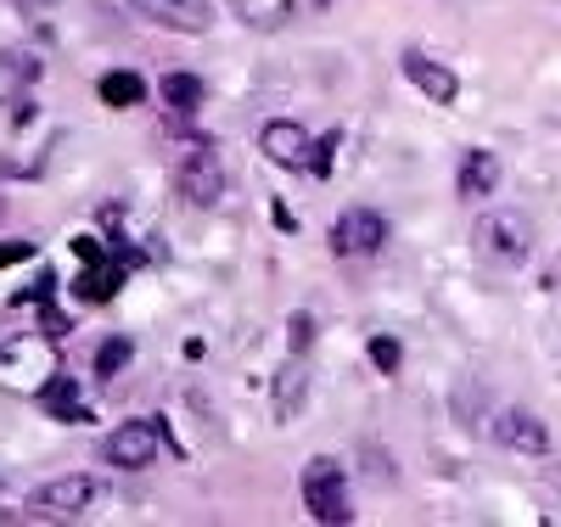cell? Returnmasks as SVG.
Segmentation results:
<instances>
[{"mask_svg": "<svg viewBox=\"0 0 561 527\" xmlns=\"http://www.w3.org/2000/svg\"><path fill=\"white\" fill-rule=\"evenodd\" d=\"M298 494H304V511H309L314 522H325V527L354 522V511H348V471H343L332 455H314V460L304 466Z\"/></svg>", "mask_w": 561, "mask_h": 527, "instance_id": "obj_1", "label": "cell"}, {"mask_svg": "<svg viewBox=\"0 0 561 527\" xmlns=\"http://www.w3.org/2000/svg\"><path fill=\"white\" fill-rule=\"evenodd\" d=\"M174 191H180L192 208H214V203L225 197V163H219L214 140H203V135L185 140V152H180V163H174Z\"/></svg>", "mask_w": 561, "mask_h": 527, "instance_id": "obj_2", "label": "cell"}, {"mask_svg": "<svg viewBox=\"0 0 561 527\" xmlns=\"http://www.w3.org/2000/svg\"><path fill=\"white\" fill-rule=\"evenodd\" d=\"M51 376H57V337H18L0 348V388L34 399Z\"/></svg>", "mask_w": 561, "mask_h": 527, "instance_id": "obj_3", "label": "cell"}, {"mask_svg": "<svg viewBox=\"0 0 561 527\" xmlns=\"http://www.w3.org/2000/svg\"><path fill=\"white\" fill-rule=\"evenodd\" d=\"M158 421L163 415H140V421L113 426V433L102 438V460L118 466V471H147L158 460V449H163V426Z\"/></svg>", "mask_w": 561, "mask_h": 527, "instance_id": "obj_4", "label": "cell"}, {"mask_svg": "<svg viewBox=\"0 0 561 527\" xmlns=\"http://www.w3.org/2000/svg\"><path fill=\"white\" fill-rule=\"evenodd\" d=\"M96 494H102L96 477L68 471V477H51V483L28 500V516L34 522H73V516H84L90 505H96Z\"/></svg>", "mask_w": 561, "mask_h": 527, "instance_id": "obj_5", "label": "cell"}, {"mask_svg": "<svg viewBox=\"0 0 561 527\" xmlns=\"http://www.w3.org/2000/svg\"><path fill=\"white\" fill-rule=\"evenodd\" d=\"M472 242H478V253L494 259V264H523V259L534 253V230H528L523 214H483L478 230H472Z\"/></svg>", "mask_w": 561, "mask_h": 527, "instance_id": "obj_6", "label": "cell"}, {"mask_svg": "<svg viewBox=\"0 0 561 527\" xmlns=\"http://www.w3.org/2000/svg\"><path fill=\"white\" fill-rule=\"evenodd\" d=\"M388 242V219L377 208H348L332 219V253L337 259H370Z\"/></svg>", "mask_w": 561, "mask_h": 527, "instance_id": "obj_7", "label": "cell"}, {"mask_svg": "<svg viewBox=\"0 0 561 527\" xmlns=\"http://www.w3.org/2000/svg\"><path fill=\"white\" fill-rule=\"evenodd\" d=\"M399 68H404V79L427 95L433 107H455V95H460V79H455V68L449 62H438V57H427L421 45H410V51L399 57Z\"/></svg>", "mask_w": 561, "mask_h": 527, "instance_id": "obj_8", "label": "cell"}, {"mask_svg": "<svg viewBox=\"0 0 561 527\" xmlns=\"http://www.w3.org/2000/svg\"><path fill=\"white\" fill-rule=\"evenodd\" d=\"M124 280H129V259H118V253H102V259L79 264V275H73V286H68V293H73L79 303H113Z\"/></svg>", "mask_w": 561, "mask_h": 527, "instance_id": "obj_9", "label": "cell"}, {"mask_svg": "<svg viewBox=\"0 0 561 527\" xmlns=\"http://www.w3.org/2000/svg\"><path fill=\"white\" fill-rule=\"evenodd\" d=\"M140 18H152L158 28H174V34H208L214 23V7L208 0H129Z\"/></svg>", "mask_w": 561, "mask_h": 527, "instance_id": "obj_10", "label": "cell"}, {"mask_svg": "<svg viewBox=\"0 0 561 527\" xmlns=\"http://www.w3.org/2000/svg\"><path fill=\"white\" fill-rule=\"evenodd\" d=\"M259 147H264V158H270L275 169H293V174L309 169V135H304V124H293V118H270V124L259 129Z\"/></svg>", "mask_w": 561, "mask_h": 527, "instance_id": "obj_11", "label": "cell"}, {"mask_svg": "<svg viewBox=\"0 0 561 527\" xmlns=\"http://www.w3.org/2000/svg\"><path fill=\"white\" fill-rule=\"evenodd\" d=\"M45 79V62L39 51H23V45H12V51H0V107H18L28 102V90Z\"/></svg>", "mask_w": 561, "mask_h": 527, "instance_id": "obj_12", "label": "cell"}, {"mask_svg": "<svg viewBox=\"0 0 561 527\" xmlns=\"http://www.w3.org/2000/svg\"><path fill=\"white\" fill-rule=\"evenodd\" d=\"M455 191H460L466 203H483V197H494V191H500V158H494V152H483V147H466V152H460Z\"/></svg>", "mask_w": 561, "mask_h": 527, "instance_id": "obj_13", "label": "cell"}, {"mask_svg": "<svg viewBox=\"0 0 561 527\" xmlns=\"http://www.w3.org/2000/svg\"><path fill=\"white\" fill-rule=\"evenodd\" d=\"M494 438L511 449V455H545L550 449V433H545V421L528 415V410H505L494 421Z\"/></svg>", "mask_w": 561, "mask_h": 527, "instance_id": "obj_14", "label": "cell"}, {"mask_svg": "<svg viewBox=\"0 0 561 527\" xmlns=\"http://www.w3.org/2000/svg\"><path fill=\"white\" fill-rule=\"evenodd\" d=\"M34 404L51 415V421H68V426H73V421H90V404H84V393H79V376H62V370L34 393Z\"/></svg>", "mask_w": 561, "mask_h": 527, "instance_id": "obj_15", "label": "cell"}, {"mask_svg": "<svg viewBox=\"0 0 561 527\" xmlns=\"http://www.w3.org/2000/svg\"><path fill=\"white\" fill-rule=\"evenodd\" d=\"M158 95H163L169 118H174V124H185V118H197V107L208 102V84H203L197 73H163Z\"/></svg>", "mask_w": 561, "mask_h": 527, "instance_id": "obj_16", "label": "cell"}, {"mask_svg": "<svg viewBox=\"0 0 561 527\" xmlns=\"http://www.w3.org/2000/svg\"><path fill=\"white\" fill-rule=\"evenodd\" d=\"M225 7L237 12L248 28L275 34V28H287V23H293V7H298V0H225Z\"/></svg>", "mask_w": 561, "mask_h": 527, "instance_id": "obj_17", "label": "cell"}, {"mask_svg": "<svg viewBox=\"0 0 561 527\" xmlns=\"http://www.w3.org/2000/svg\"><path fill=\"white\" fill-rule=\"evenodd\" d=\"M96 95H102V107H140L147 102V79L140 73H129V68H113V73H102L96 79Z\"/></svg>", "mask_w": 561, "mask_h": 527, "instance_id": "obj_18", "label": "cell"}, {"mask_svg": "<svg viewBox=\"0 0 561 527\" xmlns=\"http://www.w3.org/2000/svg\"><path fill=\"white\" fill-rule=\"evenodd\" d=\"M304 404H309V376L298 370V354H293V365L275 376V421H293Z\"/></svg>", "mask_w": 561, "mask_h": 527, "instance_id": "obj_19", "label": "cell"}, {"mask_svg": "<svg viewBox=\"0 0 561 527\" xmlns=\"http://www.w3.org/2000/svg\"><path fill=\"white\" fill-rule=\"evenodd\" d=\"M129 359H135V343L124 337V331H113V337L96 348V381H113V376H118Z\"/></svg>", "mask_w": 561, "mask_h": 527, "instance_id": "obj_20", "label": "cell"}, {"mask_svg": "<svg viewBox=\"0 0 561 527\" xmlns=\"http://www.w3.org/2000/svg\"><path fill=\"white\" fill-rule=\"evenodd\" d=\"M337 147H343V129H325V135H314V140H309V174H314V180L332 174Z\"/></svg>", "mask_w": 561, "mask_h": 527, "instance_id": "obj_21", "label": "cell"}, {"mask_svg": "<svg viewBox=\"0 0 561 527\" xmlns=\"http://www.w3.org/2000/svg\"><path fill=\"white\" fill-rule=\"evenodd\" d=\"M365 354H370V365H377L382 376H393V370L404 365V348H399L393 337H370V348H365Z\"/></svg>", "mask_w": 561, "mask_h": 527, "instance_id": "obj_22", "label": "cell"}, {"mask_svg": "<svg viewBox=\"0 0 561 527\" xmlns=\"http://www.w3.org/2000/svg\"><path fill=\"white\" fill-rule=\"evenodd\" d=\"M287 343H293V354H309L314 348V320L309 314H293L287 320Z\"/></svg>", "mask_w": 561, "mask_h": 527, "instance_id": "obj_23", "label": "cell"}, {"mask_svg": "<svg viewBox=\"0 0 561 527\" xmlns=\"http://www.w3.org/2000/svg\"><path fill=\"white\" fill-rule=\"evenodd\" d=\"M39 325H45V337H57V343L68 337V314H62V309H57L51 298H45V303H39Z\"/></svg>", "mask_w": 561, "mask_h": 527, "instance_id": "obj_24", "label": "cell"}, {"mask_svg": "<svg viewBox=\"0 0 561 527\" xmlns=\"http://www.w3.org/2000/svg\"><path fill=\"white\" fill-rule=\"evenodd\" d=\"M68 248H73V259H79V264H90V259H102V253H113V248H102V236H73Z\"/></svg>", "mask_w": 561, "mask_h": 527, "instance_id": "obj_25", "label": "cell"}, {"mask_svg": "<svg viewBox=\"0 0 561 527\" xmlns=\"http://www.w3.org/2000/svg\"><path fill=\"white\" fill-rule=\"evenodd\" d=\"M28 259H34V242H0V270L28 264Z\"/></svg>", "mask_w": 561, "mask_h": 527, "instance_id": "obj_26", "label": "cell"}, {"mask_svg": "<svg viewBox=\"0 0 561 527\" xmlns=\"http://www.w3.org/2000/svg\"><path fill=\"white\" fill-rule=\"evenodd\" d=\"M18 7H57V0H18Z\"/></svg>", "mask_w": 561, "mask_h": 527, "instance_id": "obj_27", "label": "cell"}, {"mask_svg": "<svg viewBox=\"0 0 561 527\" xmlns=\"http://www.w3.org/2000/svg\"><path fill=\"white\" fill-rule=\"evenodd\" d=\"M314 7H332V0H314Z\"/></svg>", "mask_w": 561, "mask_h": 527, "instance_id": "obj_28", "label": "cell"}, {"mask_svg": "<svg viewBox=\"0 0 561 527\" xmlns=\"http://www.w3.org/2000/svg\"><path fill=\"white\" fill-rule=\"evenodd\" d=\"M0 214H7V203H0Z\"/></svg>", "mask_w": 561, "mask_h": 527, "instance_id": "obj_29", "label": "cell"}]
</instances>
